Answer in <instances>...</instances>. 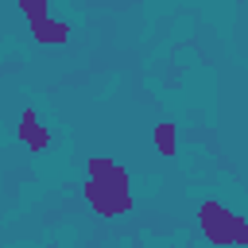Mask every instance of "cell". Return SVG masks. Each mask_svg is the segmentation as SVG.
<instances>
[{"instance_id": "cell-1", "label": "cell", "mask_w": 248, "mask_h": 248, "mask_svg": "<svg viewBox=\"0 0 248 248\" xmlns=\"http://www.w3.org/2000/svg\"><path fill=\"white\" fill-rule=\"evenodd\" d=\"M85 170H89V178H85L81 194H85V202L93 205V213H101V217L132 213L136 202H132V178H128L124 167H116V163L105 159V155H93V159L85 163Z\"/></svg>"}, {"instance_id": "cell-2", "label": "cell", "mask_w": 248, "mask_h": 248, "mask_svg": "<svg viewBox=\"0 0 248 248\" xmlns=\"http://www.w3.org/2000/svg\"><path fill=\"white\" fill-rule=\"evenodd\" d=\"M198 225H202V236L209 244H217V248H225V244H248V221L236 217L229 205H221L213 198L198 205Z\"/></svg>"}, {"instance_id": "cell-3", "label": "cell", "mask_w": 248, "mask_h": 248, "mask_svg": "<svg viewBox=\"0 0 248 248\" xmlns=\"http://www.w3.org/2000/svg\"><path fill=\"white\" fill-rule=\"evenodd\" d=\"M16 140H19L23 147H31V155H39V151L50 147V132H46V124H39V112H35V108H23V112H19Z\"/></svg>"}, {"instance_id": "cell-4", "label": "cell", "mask_w": 248, "mask_h": 248, "mask_svg": "<svg viewBox=\"0 0 248 248\" xmlns=\"http://www.w3.org/2000/svg\"><path fill=\"white\" fill-rule=\"evenodd\" d=\"M31 39L39 43V46H66L70 43V27L62 23V19H39V23H31Z\"/></svg>"}, {"instance_id": "cell-5", "label": "cell", "mask_w": 248, "mask_h": 248, "mask_svg": "<svg viewBox=\"0 0 248 248\" xmlns=\"http://www.w3.org/2000/svg\"><path fill=\"white\" fill-rule=\"evenodd\" d=\"M155 147L159 155H178V124H155Z\"/></svg>"}, {"instance_id": "cell-6", "label": "cell", "mask_w": 248, "mask_h": 248, "mask_svg": "<svg viewBox=\"0 0 248 248\" xmlns=\"http://www.w3.org/2000/svg\"><path fill=\"white\" fill-rule=\"evenodd\" d=\"M19 12H23V19H27V23H39V19H46V16H50L46 0H19Z\"/></svg>"}, {"instance_id": "cell-7", "label": "cell", "mask_w": 248, "mask_h": 248, "mask_svg": "<svg viewBox=\"0 0 248 248\" xmlns=\"http://www.w3.org/2000/svg\"><path fill=\"white\" fill-rule=\"evenodd\" d=\"M16 4H19V0H16Z\"/></svg>"}]
</instances>
